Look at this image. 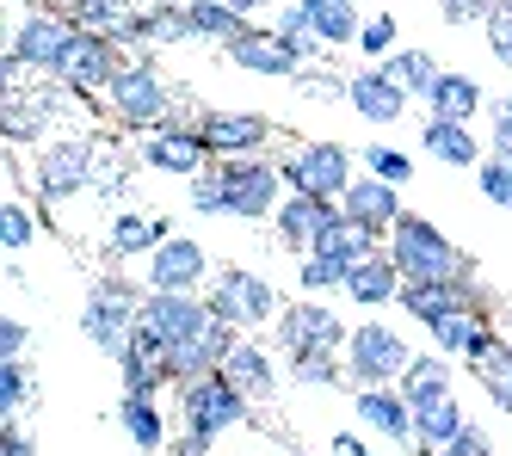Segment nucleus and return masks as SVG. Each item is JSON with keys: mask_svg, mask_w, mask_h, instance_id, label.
Masks as SVG:
<instances>
[{"mask_svg": "<svg viewBox=\"0 0 512 456\" xmlns=\"http://www.w3.org/2000/svg\"><path fill=\"white\" fill-rule=\"evenodd\" d=\"M210 321V302L204 296H186V290H149V302L136 309V333H130V352H142L149 364L167 370V358L179 346H192Z\"/></svg>", "mask_w": 512, "mask_h": 456, "instance_id": "1", "label": "nucleus"}, {"mask_svg": "<svg viewBox=\"0 0 512 456\" xmlns=\"http://www.w3.org/2000/svg\"><path fill=\"white\" fill-rule=\"evenodd\" d=\"M389 259L401 265V278L408 284H438V278H463V253L445 228H432L426 216H401L395 235L383 241Z\"/></svg>", "mask_w": 512, "mask_h": 456, "instance_id": "2", "label": "nucleus"}, {"mask_svg": "<svg viewBox=\"0 0 512 456\" xmlns=\"http://www.w3.org/2000/svg\"><path fill=\"white\" fill-rule=\"evenodd\" d=\"M414 352H408V333L401 327H383V321H358L352 339H346V376L358 389H395L408 376Z\"/></svg>", "mask_w": 512, "mask_h": 456, "instance_id": "3", "label": "nucleus"}, {"mask_svg": "<svg viewBox=\"0 0 512 456\" xmlns=\"http://www.w3.org/2000/svg\"><path fill=\"white\" fill-rule=\"evenodd\" d=\"M105 111H112L118 124L130 130H161L167 124V111H173V87H167V74L155 62H124L118 68V81L105 87Z\"/></svg>", "mask_w": 512, "mask_h": 456, "instance_id": "4", "label": "nucleus"}, {"mask_svg": "<svg viewBox=\"0 0 512 456\" xmlns=\"http://www.w3.org/2000/svg\"><path fill=\"white\" fill-rule=\"evenodd\" d=\"M284 185L290 192H309V198H346V185H352V155L340 142H297L290 148V161H284Z\"/></svg>", "mask_w": 512, "mask_h": 456, "instance_id": "5", "label": "nucleus"}, {"mask_svg": "<svg viewBox=\"0 0 512 456\" xmlns=\"http://www.w3.org/2000/svg\"><path fill=\"white\" fill-rule=\"evenodd\" d=\"M223 185H229V216L241 222H260V216H278L284 204V167L260 161V155H247V161H223Z\"/></svg>", "mask_w": 512, "mask_h": 456, "instance_id": "6", "label": "nucleus"}, {"mask_svg": "<svg viewBox=\"0 0 512 456\" xmlns=\"http://www.w3.org/2000/svg\"><path fill=\"white\" fill-rule=\"evenodd\" d=\"M118 68H124V44H118V37L81 31V37H75V50L62 56V68L50 74V81L68 87V93H105V87L118 81Z\"/></svg>", "mask_w": 512, "mask_h": 456, "instance_id": "7", "label": "nucleus"}, {"mask_svg": "<svg viewBox=\"0 0 512 456\" xmlns=\"http://www.w3.org/2000/svg\"><path fill=\"white\" fill-rule=\"evenodd\" d=\"M179 395H186V432L204 438V444H210L216 432H229V426L247 420V395L229 383L223 370L204 376V383H192V389H179Z\"/></svg>", "mask_w": 512, "mask_h": 456, "instance_id": "8", "label": "nucleus"}, {"mask_svg": "<svg viewBox=\"0 0 512 456\" xmlns=\"http://www.w3.org/2000/svg\"><path fill=\"white\" fill-rule=\"evenodd\" d=\"M75 37H81V25L68 19V13H25L19 19V31H13V56L25 62V68H38V74H56L62 68V56L75 50Z\"/></svg>", "mask_w": 512, "mask_h": 456, "instance_id": "9", "label": "nucleus"}, {"mask_svg": "<svg viewBox=\"0 0 512 456\" xmlns=\"http://www.w3.org/2000/svg\"><path fill=\"white\" fill-rule=\"evenodd\" d=\"M99 179V155L87 136H62V142H44L38 155V192L44 198H75Z\"/></svg>", "mask_w": 512, "mask_h": 456, "instance_id": "10", "label": "nucleus"}, {"mask_svg": "<svg viewBox=\"0 0 512 456\" xmlns=\"http://www.w3.org/2000/svg\"><path fill=\"white\" fill-rule=\"evenodd\" d=\"M278 339H284V352L290 358H303V352H346V339L352 327H340L334 309H321V302H297V309H284L278 315Z\"/></svg>", "mask_w": 512, "mask_h": 456, "instance_id": "11", "label": "nucleus"}, {"mask_svg": "<svg viewBox=\"0 0 512 456\" xmlns=\"http://www.w3.org/2000/svg\"><path fill=\"white\" fill-rule=\"evenodd\" d=\"M204 278H210V253L192 235H167L149 253V272H142V284H149V290H186V296H198Z\"/></svg>", "mask_w": 512, "mask_h": 456, "instance_id": "12", "label": "nucleus"}, {"mask_svg": "<svg viewBox=\"0 0 512 456\" xmlns=\"http://www.w3.org/2000/svg\"><path fill=\"white\" fill-rule=\"evenodd\" d=\"M198 136L210 148V161H247V155H260V148H266L272 124L260 118V111H204Z\"/></svg>", "mask_w": 512, "mask_h": 456, "instance_id": "13", "label": "nucleus"}, {"mask_svg": "<svg viewBox=\"0 0 512 456\" xmlns=\"http://www.w3.org/2000/svg\"><path fill=\"white\" fill-rule=\"evenodd\" d=\"M210 309L229 315L235 327H266L278 315V296H272L266 278H253V272H241V265H229V272L216 278V290H210Z\"/></svg>", "mask_w": 512, "mask_h": 456, "instance_id": "14", "label": "nucleus"}, {"mask_svg": "<svg viewBox=\"0 0 512 456\" xmlns=\"http://www.w3.org/2000/svg\"><path fill=\"white\" fill-rule=\"evenodd\" d=\"M142 161H149L155 173H173V179H198L204 161H210V148L192 130H179V124H161V130H142Z\"/></svg>", "mask_w": 512, "mask_h": 456, "instance_id": "15", "label": "nucleus"}, {"mask_svg": "<svg viewBox=\"0 0 512 456\" xmlns=\"http://www.w3.org/2000/svg\"><path fill=\"white\" fill-rule=\"evenodd\" d=\"M334 216H340V204L334 198H309V192H290L284 204H278V241L290 247V253H315V241L334 228Z\"/></svg>", "mask_w": 512, "mask_h": 456, "instance_id": "16", "label": "nucleus"}, {"mask_svg": "<svg viewBox=\"0 0 512 456\" xmlns=\"http://www.w3.org/2000/svg\"><path fill=\"white\" fill-rule=\"evenodd\" d=\"M340 210L364 228V235L389 241V235H395V222H401V192H395L389 179H377V173H371V179H352V185H346Z\"/></svg>", "mask_w": 512, "mask_h": 456, "instance_id": "17", "label": "nucleus"}, {"mask_svg": "<svg viewBox=\"0 0 512 456\" xmlns=\"http://www.w3.org/2000/svg\"><path fill=\"white\" fill-rule=\"evenodd\" d=\"M229 62H235V68H247V74H266V81H290V74H303V68H309V62H303V56L278 37V31H253V25L229 44Z\"/></svg>", "mask_w": 512, "mask_h": 456, "instance_id": "18", "label": "nucleus"}, {"mask_svg": "<svg viewBox=\"0 0 512 456\" xmlns=\"http://www.w3.org/2000/svg\"><path fill=\"white\" fill-rule=\"evenodd\" d=\"M426 333H432V346L445 352V358H469V364H475V358H482V352L494 346V339H500V333H494V321H488L482 309H475V302H469V309L438 315Z\"/></svg>", "mask_w": 512, "mask_h": 456, "instance_id": "19", "label": "nucleus"}, {"mask_svg": "<svg viewBox=\"0 0 512 456\" xmlns=\"http://www.w3.org/2000/svg\"><path fill=\"white\" fill-rule=\"evenodd\" d=\"M346 105L358 111L364 124H395L401 111H408V93L389 81V68H358L346 81Z\"/></svg>", "mask_w": 512, "mask_h": 456, "instance_id": "20", "label": "nucleus"}, {"mask_svg": "<svg viewBox=\"0 0 512 456\" xmlns=\"http://www.w3.org/2000/svg\"><path fill=\"white\" fill-rule=\"evenodd\" d=\"M469 432H475V426H469V413L457 407V395L432 401V407H414V444H420L426 456H451Z\"/></svg>", "mask_w": 512, "mask_h": 456, "instance_id": "21", "label": "nucleus"}, {"mask_svg": "<svg viewBox=\"0 0 512 456\" xmlns=\"http://www.w3.org/2000/svg\"><path fill=\"white\" fill-rule=\"evenodd\" d=\"M401 265L389 259V247H377L371 259H358L352 265V278H346V296L358 302V309H383V302H401Z\"/></svg>", "mask_w": 512, "mask_h": 456, "instance_id": "22", "label": "nucleus"}, {"mask_svg": "<svg viewBox=\"0 0 512 456\" xmlns=\"http://www.w3.org/2000/svg\"><path fill=\"white\" fill-rule=\"evenodd\" d=\"M358 420L371 426L377 438H389V444L414 438V407H408L401 389H358Z\"/></svg>", "mask_w": 512, "mask_h": 456, "instance_id": "23", "label": "nucleus"}, {"mask_svg": "<svg viewBox=\"0 0 512 456\" xmlns=\"http://www.w3.org/2000/svg\"><path fill=\"white\" fill-rule=\"evenodd\" d=\"M475 302V284L469 278H438V284H401V309H408L420 327H432L438 315L451 309H469Z\"/></svg>", "mask_w": 512, "mask_h": 456, "instance_id": "24", "label": "nucleus"}, {"mask_svg": "<svg viewBox=\"0 0 512 456\" xmlns=\"http://www.w3.org/2000/svg\"><path fill=\"white\" fill-rule=\"evenodd\" d=\"M420 148H426L432 161H445V167H482V142L469 136L463 118H426Z\"/></svg>", "mask_w": 512, "mask_h": 456, "instance_id": "25", "label": "nucleus"}, {"mask_svg": "<svg viewBox=\"0 0 512 456\" xmlns=\"http://www.w3.org/2000/svg\"><path fill=\"white\" fill-rule=\"evenodd\" d=\"M167 216H142V210H118L112 228H105V247H112V259H130V253H155L167 241Z\"/></svg>", "mask_w": 512, "mask_h": 456, "instance_id": "26", "label": "nucleus"}, {"mask_svg": "<svg viewBox=\"0 0 512 456\" xmlns=\"http://www.w3.org/2000/svg\"><path fill=\"white\" fill-rule=\"evenodd\" d=\"M395 389L408 395V407H432V401H445V395H457V376H451V358H445V352H426V358H414V364H408V376H401Z\"/></svg>", "mask_w": 512, "mask_h": 456, "instance_id": "27", "label": "nucleus"}, {"mask_svg": "<svg viewBox=\"0 0 512 456\" xmlns=\"http://www.w3.org/2000/svg\"><path fill=\"white\" fill-rule=\"evenodd\" d=\"M223 376H229L247 401H266L272 395V358L253 346V339H235V352L223 358Z\"/></svg>", "mask_w": 512, "mask_h": 456, "instance_id": "28", "label": "nucleus"}, {"mask_svg": "<svg viewBox=\"0 0 512 456\" xmlns=\"http://www.w3.org/2000/svg\"><path fill=\"white\" fill-rule=\"evenodd\" d=\"M426 105H432V118H463V124H469L475 111H482V87H475L469 74H457V68H438Z\"/></svg>", "mask_w": 512, "mask_h": 456, "instance_id": "29", "label": "nucleus"}, {"mask_svg": "<svg viewBox=\"0 0 512 456\" xmlns=\"http://www.w3.org/2000/svg\"><path fill=\"white\" fill-rule=\"evenodd\" d=\"M303 13H309V31L321 37L327 50H334V44H358V31H364L352 0H303Z\"/></svg>", "mask_w": 512, "mask_h": 456, "instance_id": "30", "label": "nucleus"}, {"mask_svg": "<svg viewBox=\"0 0 512 456\" xmlns=\"http://www.w3.org/2000/svg\"><path fill=\"white\" fill-rule=\"evenodd\" d=\"M186 25H192V37H204V44H223V50L247 31V19L229 7V0H186Z\"/></svg>", "mask_w": 512, "mask_h": 456, "instance_id": "31", "label": "nucleus"}, {"mask_svg": "<svg viewBox=\"0 0 512 456\" xmlns=\"http://www.w3.org/2000/svg\"><path fill=\"white\" fill-rule=\"evenodd\" d=\"M315 253H321V259H334V265H346V272H352L358 259H371V253H377V235H364V228H358V222L340 210V216H334V228H327V235L315 241Z\"/></svg>", "mask_w": 512, "mask_h": 456, "instance_id": "32", "label": "nucleus"}, {"mask_svg": "<svg viewBox=\"0 0 512 456\" xmlns=\"http://www.w3.org/2000/svg\"><path fill=\"white\" fill-rule=\"evenodd\" d=\"M56 93L62 87H50V93H7V142H31L44 124H50V111H56Z\"/></svg>", "mask_w": 512, "mask_h": 456, "instance_id": "33", "label": "nucleus"}, {"mask_svg": "<svg viewBox=\"0 0 512 456\" xmlns=\"http://www.w3.org/2000/svg\"><path fill=\"white\" fill-rule=\"evenodd\" d=\"M124 432H130V444H136L142 456H155V450H167V413H161V401H142V395H124Z\"/></svg>", "mask_w": 512, "mask_h": 456, "instance_id": "34", "label": "nucleus"}, {"mask_svg": "<svg viewBox=\"0 0 512 456\" xmlns=\"http://www.w3.org/2000/svg\"><path fill=\"white\" fill-rule=\"evenodd\" d=\"M62 13L75 19L81 31H99V37H124V31L136 25V13L124 7V0H68Z\"/></svg>", "mask_w": 512, "mask_h": 456, "instance_id": "35", "label": "nucleus"}, {"mask_svg": "<svg viewBox=\"0 0 512 456\" xmlns=\"http://www.w3.org/2000/svg\"><path fill=\"white\" fill-rule=\"evenodd\" d=\"M383 68H389V81L408 93V99H426V93H432V81H438V62H432L426 50H414V44H408V50H395Z\"/></svg>", "mask_w": 512, "mask_h": 456, "instance_id": "36", "label": "nucleus"}, {"mask_svg": "<svg viewBox=\"0 0 512 456\" xmlns=\"http://www.w3.org/2000/svg\"><path fill=\"white\" fill-rule=\"evenodd\" d=\"M475 376H482L488 401H494L500 413H512V346H506V339H494V346L475 358Z\"/></svg>", "mask_w": 512, "mask_h": 456, "instance_id": "37", "label": "nucleus"}, {"mask_svg": "<svg viewBox=\"0 0 512 456\" xmlns=\"http://www.w3.org/2000/svg\"><path fill=\"white\" fill-rule=\"evenodd\" d=\"M364 173H377V179H389V185H401V179H414V161L401 155V148H389V142H364Z\"/></svg>", "mask_w": 512, "mask_h": 456, "instance_id": "38", "label": "nucleus"}, {"mask_svg": "<svg viewBox=\"0 0 512 456\" xmlns=\"http://www.w3.org/2000/svg\"><path fill=\"white\" fill-rule=\"evenodd\" d=\"M25 401H31V370L19 358H0V420H13Z\"/></svg>", "mask_w": 512, "mask_h": 456, "instance_id": "39", "label": "nucleus"}, {"mask_svg": "<svg viewBox=\"0 0 512 456\" xmlns=\"http://www.w3.org/2000/svg\"><path fill=\"white\" fill-rule=\"evenodd\" d=\"M290 376L309 389H327V383H340V352H303V358H290Z\"/></svg>", "mask_w": 512, "mask_h": 456, "instance_id": "40", "label": "nucleus"}, {"mask_svg": "<svg viewBox=\"0 0 512 456\" xmlns=\"http://www.w3.org/2000/svg\"><path fill=\"white\" fill-rule=\"evenodd\" d=\"M192 210L198 216H229V185H223V167H210L192 179Z\"/></svg>", "mask_w": 512, "mask_h": 456, "instance_id": "41", "label": "nucleus"}, {"mask_svg": "<svg viewBox=\"0 0 512 456\" xmlns=\"http://www.w3.org/2000/svg\"><path fill=\"white\" fill-rule=\"evenodd\" d=\"M346 265H334V259H321V253H303V272H297V284H303V296H315V290H346Z\"/></svg>", "mask_w": 512, "mask_h": 456, "instance_id": "42", "label": "nucleus"}, {"mask_svg": "<svg viewBox=\"0 0 512 456\" xmlns=\"http://www.w3.org/2000/svg\"><path fill=\"white\" fill-rule=\"evenodd\" d=\"M31 241H38V222H31V210L7 204V210H0V247H7V253H25Z\"/></svg>", "mask_w": 512, "mask_h": 456, "instance_id": "43", "label": "nucleus"}, {"mask_svg": "<svg viewBox=\"0 0 512 456\" xmlns=\"http://www.w3.org/2000/svg\"><path fill=\"white\" fill-rule=\"evenodd\" d=\"M488 50H494V62H506L512 68V0H494V13H488Z\"/></svg>", "mask_w": 512, "mask_h": 456, "instance_id": "44", "label": "nucleus"}, {"mask_svg": "<svg viewBox=\"0 0 512 456\" xmlns=\"http://www.w3.org/2000/svg\"><path fill=\"white\" fill-rule=\"evenodd\" d=\"M482 198L488 204H500V210H512V161H482Z\"/></svg>", "mask_w": 512, "mask_h": 456, "instance_id": "45", "label": "nucleus"}, {"mask_svg": "<svg viewBox=\"0 0 512 456\" xmlns=\"http://www.w3.org/2000/svg\"><path fill=\"white\" fill-rule=\"evenodd\" d=\"M432 7H438V19H445V25H488L494 0H432Z\"/></svg>", "mask_w": 512, "mask_h": 456, "instance_id": "46", "label": "nucleus"}, {"mask_svg": "<svg viewBox=\"0 0 512 456\" xmlns=\"http://www.w3.org/2000/svg\"><path fill=\"white\" fill-rule=\"evenodd\" d=\"M358 50H371V56H395V19H389V13L364 19V31H358Z\"/></svg>", "mask_w": 512, "mask_h": 456, "instance_id": "47", "label": "nucleus"}, {"mask_svg": "<svg viewBox=\"0 0 512 456\" xmlns=\"http://www.w3.org/2000/svg\"><path fill=\"white\" fill-rule=\"evenodd\" d=\"M346 81L352 74H315V68H303V93H315V99H346Z\"/></svg>", "mask_w": 512, "mask_h": 456, "instance_id": "48", "label": "nucleus"}, {"mask_svg": "<svg viewBox=\"0 0 512 456\" xmlns=\"http://www.w3.org/2000/svg\"><path fill=\"white\" fill-rule=\"evenodd\" d=\"M494 161H512V99L494 105Z\"/></svg>", "mask_w": 512, "mask_h": 456, "instance_id": "49", "label": "nucleus"}, {"mask_svg": "<svg viewBox=\"0 0 512 456\" xmlns=\"http://www.w3.org/2000/svg\"><path fill=\"white\" fill-rule=\"evenodd\" d=\"M19 352H25V321L7 315V321H0V358H19Z\"/></svg>", "mask_w": 512, "mask_h": 456, "instance_id": "50", "label": "nucleus"}, {"mask_svg": "<svg viewBox=\"0 0 512 456\" xmlns=\"http://www.w3.org/2000/svg\"><path fill=\"white\" fill-rule=\"evenodd\" d=\"M0 456H31V438L7 426V432H0Z\"/></svg>", "mask_w": 512, "mask_h": 456, "instance_id": "51", "label": "nucleus"}, {"mask_svg": "<svg viewBox=\"0 0 512 456\" xmlns=\"http://www.w3.org/2000/svg\"><path fill=\"white\" fill-rule=\"evenodd\" d=\"M451 456H494V450H488V444H482V432H469V438H463V444H457V450H451Z\"/></svg>", "mask_w": 512, "mask_h": 456, "instance_id": "52", "label": "nucleus"}, {"mask_svg": "<svg viewBox=\"0 0 512 456\" xmlns=\"http://www.w3.org/2000/svg\"><path fill=\"white\" fill-rule=\"evenodd\" d=\"M334 456H371V450H364L352 432H340V438H334Z\"/></svg>", "mask_w": 512, "mask_h": 456, "instance_id": "53", "label": "nucleus"}, {"mask_svg": "<svg viewBox=\"0 0 512 456\" xmlns=\"http://www.w3.org/2000/svg\"><path fill=\"white\" fill-rule=\"evenodd\" d=\"M229 7H235L241 19H253V13H260V7H272V0H229Z\"/></svg>", "mask_w": 512, "mask_h": 456, "instance_id": "54", "label": "nucleus"}, {"mask_svg": "<svg viewBox=\"0 0 512 456\" xmlns=\"http://www.w3.org/2000/svg\"><path fill=\"white\" fill-rule=\"evenodd\" d=\"M155 456H179V450H155Z\"/></svg>", "mask_w": 512, "mask_h": 456, "instance_id": "55", "label": "nucleus"}]
</instances>
